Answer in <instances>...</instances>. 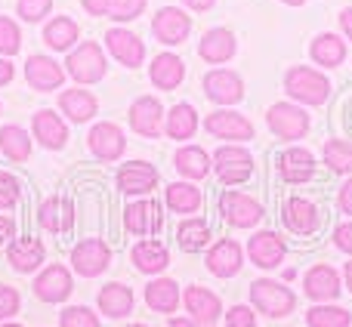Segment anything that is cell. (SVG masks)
I'll list each match as a JSON object with an SVG mask.
<instances>
[{
	"label": "cell",
	"instance_id": "1",
	"mask_svg": "<svg viewBox=\"0 0 352 327\" xmlns=\"http://www.w3.org/2000/svg\"><path fill=\"white\" fill-rule=\"evenodd\" d=\"M285 87H287V93H291L294 99L309 102V105H322L324 99H328V93H331L328 78L318 74V71H312V68H306V65L291 68L287 78H285Z\"/></svg>",
	"mask_w": 352,
	"mask_h": 327
},
{
	"label": "cell",
	"instance_id": "2",
	"mask_svg": "<svg viewBox=\"0 0 352 327\" xmlns=\"http://www.w3.org/2000/svg\"><path fill=\"white\" fill-rule=\"evenodd\" d=\"M250 300L260 312H266L269 318H281L294 309L297 297H294L287 287H281L278 281H254L250 284Z\"/></svg>",
	"mask_w": 352,
	"mask_h": 327
},
{
	"label": "cell",
	"instance_id": "3",
	"mask_svg": "<svg viewBox=\"0 0 352 327\" xmlns=\"http://www.w3.org/2000/svg\"><path fill=\"white\" fill-rule=\"evenodd\" d=\"M65 65H68V74H72L78 84H96V80H102V74H105V56L96 43L87 41L68 56Z\"/></svg>",
	"mask_w": 352,
	"mask_h": 327
},
{
	"label": "cell",
	"instance_id": "4",
	"mask_svg": "<svg viewBox=\"0 0 352 327\" xmlns=\"http://www.w3.org/2000/svg\"><path fill=\"white\" fill-rule=\"evenodd\" d=\"M213 167H217V176L226 182V185H235V182H244L250 176L254 158L238 146H223L217 155H213Z\"/></svg>",
	"mask_w": 352,
	"mask_h": 327
},
{
	"label": "cell",
	"instance_id": "5",
	"mask_svg": "<svg viewBox=\"0 0 352 327\" xmlns=\"http://www.w3.org/2000/svg\"><path fill=\"white\" fill-rule=\"evenodd\" d=\"M269 127H272L275 136H281V139H300V136L309 130V117H306V111L294 109V105L287 102H278L269 109L266 115Z\"/></svg>",
	"mask_w": 352,
	"mask_h": 327
},
{
	"label": "cell",
	"instance_id": "6",
	"mask_svg": "<svg viewBox=\"0 0 352 327\" xmlns=\"http://www.w3.org/2000/svg\"><path fill=\"white\" fill-rule=\"evenodd\" d=\"M152 31L161 43H170L173 47V43H182L188 37L192 19H188L182 10H176V6H164V10H158V16H155Z\"/></svg>",
	"mask_w": 352,
	"mask_h": 327
},
{
	"label": "cell",
	"instance_id": "7",
	"mask_svg": "<svg viewBox=\"0 0 352 327\" xmlns=\"http://www.w3.org/2000/svg\"><path fill=\"white\" fill-rule=\"evenodd\" d=\"M223 213L226 219H229L232 225H238V229H248V225H256L263 219V207L256 204L250 194H241V192H226L223 194Z\"/></svg>",
	"mask_w": 352,
	"mask_h": 327
},
{
	"label": "cell",
	"instance_id": "8",
	"mask_svg": "<svg viewBox=\"0 0 352 327\" xmlns=\"http://www.w3.org/2000/svg\"><path fill=\"white\" fill-rule=\"evenodd\" d=\"M161 115H164V109H161L158 99L142 96L130 109V127L146 139H155V136H161Z\"/></svg>",
	"mask_w": 352,
	"mask_h": 327
},
{
	"label": "cell",
	"instance_id": "9",
	"mask_svg": "<svg viewBox=\"0 0 352 327\" xmlns=\"http://www.w3.org/2000/svg\"><path fill=\"white\" fill-rule=\"evenodd\" d=\"M109 260H111L109 247H105L102 241H96V238H90V241L78 244V247L72 250V262H74V269H78L84 278H93V275L105 272Z\"/></svg>",
	"mask_w": 352,
	"mask_h": 327
},
{
	"label": "cell",
	"instance_id": "10",
	"mask_svg": "<svg viewBox=\"0 0 352 327\" xmlns=\"http://www.w3.org/2000/svg\"><path fill=\"white\" fill-rule=\"evenodd\" d=\"M207 133L219 136V139H254V127L248 117L235 115V111H213L207 115Z\"/></svg>",
	"mask_w": 352,
	"mask_h": 327
},
{
	"label": "cell",
	"instance_id": "11",
	"mask_svg": "<svg viewBox=\"0 0 352 327\" xmlns=\"http://www.w3.org/2000/svg\"><path fill=\"white\" fill-rule=\"evenodd\" d=\"M204 90H207V96H210L213 102H219V105H232V102H238V99L244 96L241 78H238L235 71H226V68L207 74V78H204Z\"/></svg>",
	"mask_w": 352,
	"mask_h": 327
},
{
	"label": "cell",
	"instance_id": "12",
	"mask_svg": "<svg viewBox=\"0 0 352 327\" xmlns=\"http://www.w3.org/2000/svg\"><path fill=\"white\" fill-rule=\"evenodd\" d=\"M25 78H28V84L34 87L37 93H47V90L62 87L65 71L59 68V62L47 59V56H31L28 65H25Z\"/></svg>",
	"mask_w": 352,
	"mask_h": 327
},
{
	"label": "cell",
	"instance_id": "13",
	"mask_svg": "<svg viewBox=\"0 0 352 327\" xmlns=\"http://www.w3.org/2000/svg\"><path fill=\"white\" fill-rule=\"evenodd\" d=\"M158 182V170L146 161H133V164H124L121 173H118V188L127 194H146L155 188Z\"/></svg>",
	"mask_w": 352,
	"mask_h": 327
},
{
	"label": "cell",
	"instance_id": "14",
	"mask_svg": "<svg viewBox=\"0 0 352 327\" xmlns=\"http://www.w3.org/2000/svg\"><path fill=\"white\" fill-rule=\"evenodd\" d=\"M105 41H109L111 56H115L121 65H127V68H136L142 62V56H146V47H142V41L133 34V31L111 28L109 34H105Z\"/></svg>",
	"mask_w": 352,
	"mask_h": 327
},
{
	"label": "cell",
	"instance_id": "15",
	"mask_svg": "<svg viewBox=\"0 0 352 327\" xmlns=\"http://www.w3.org/2000/svg\"><path fill=\"white\" fill-rule=\"evenodd\" d=\"M322 216H318V207L306 198H291L285 204V225L294 235H312L318 229Z\"/></svg>",
	"mask_w": 352,
	"mask_h": 327
},
{
	"label": "cell",
	"instance_id": "16",
	"mask_svg": "<svg viewBox=\"0 0 352 327\" xmlns=\"http://www.w3.org/2000/svg\"><path fill=\"white\" fill-rule=\"evenodd\" d=\"M127 229L133 235H158L161 225H164V216H161V207L155 201H140V204H130L127 213Z\"/></svg>",
	"mask_w": 352,
	"mask_h": 327
},
{
	"label": "cell",
	"instance_id": "17",
	"mask_svg": "<svg viewBox=\"0 0 352 327\" xmlns=\"http://www.w3.org/2000/svg\"><path fill=\"white\" fill-rule=\"evenodd\" d=\"M87 139H90V152L99 161H115L124 155V133L115 124H96Z\"/></svg>",
	"mask_w": 352,
	"mask_h": 327
},
{
	"label": "cell",
	"instance_id": "18",
	"mask_svg": "<svg viewBox=\"0 0 352 327\" xmlns=\"http://www.w3.org/2000/svg\"><path fill=\"white\" fill-rule=\"evenodd\" d=\"M248 253L260 269H275L285 260V241H281L275 232H260V235L250 238Z\"/></svg>",
	"mask_w": 352,
	"mask_h": 327
},
{
	"label": "cell",
	"instance_id": "19",
	"mask_svg": "<svg viewBox=\"0 0 352 327\" xmlns=\"http://www.w3.org/2000/svg\"><path fill=\"white\" fill-rule=\"evenodd\" d=\"M34 293L43 303H62V300L72 293V275L62 266H50L41 278L34 281Z\"/></svg>",
	"mask_w": 352,
	"mask_h": 327
},
{
	"label": "cell",
	"instance_id": "20",
	"mask_svg": "<svg viewBox=\"0 0 352 327\" xmlns=\"http://www.w3.org/2000/svg\"><path fill=\"white\" fill-rule=\"evenodd\" d=\"M186 309H188V315H192L195 322L217 324L223 306H219L217 293H210L207 287H188V291H186Z\"/></svg>",
	"mask_w": 352,
	"mask_h": 327
},
{
	"label": "cell",
	"instance_id": "21",
	"mask_svg": "<svg viewBox=\"0 0 352 327\" xmlns=\"http://www.w3.org/2000/svg\"><path fill=\"white\" fill-rule=\"evenodd\" d=\"M207 269H210L213 275H219V278H232V275L241 269V247H238L235 241H219L217 247L207 253Z\"/></svg>",
	"mask_w": 352,
	"mask_h": 327
},
{
	"label": "cell",
	"instance_id": "22",
	"mask_svg": "<svg viewBox=\"0 0 352 327\" xmlns=\"http://www.w3.org/2000/svg\"><path fill=\"white\" fill-rule=\"evenodd\" d=\"M340 293V275L331 266H312L306 272V297L312 300H334Z\"/></svg>",
	"mask_w": 352,
	"mask_h": 327
},
{
	"label": "cell",
	"instance_id": "23",
	"mask_svg": "<svg viewBox=\"0 0 352 327\" xmlns=\"http://www.w3.org/2000/svg\"><path fill=\"white\" fill-rule=\"evenodd\" d=\"M198 53H201V59H207V62H229L232 56H235V34L226 28L207 31Z\"/></svg>",
	"mask_w": 352,
	"mask_h": 327
},
{
	"label": "cell",
	"instance_id": "24",
	"mask_svg": "<svg viewBox=\"0 0 352 327\" xmlns=\"http://www.w3.org/2000/svg\"><path fill=\"white\" fill-rule=\"evenodd\" d=\"M182 78H186V65H182L179 56L161 53L152 62V84L161 87V90H176L182 84Z\"/></svg>",
	"mask_w": 352,
	"mask_h": 327
},
{
	"label": "cell",
	"instance_id": "25",
	"mask_svg": "<svg viewBox=\"0 0 352 327\" xmlns=\"http://www.w3.org/2000/svg\"><path fill=\"white\" fill-rule=\"evenodd\" d=\"M34 136L41 139L43 148H62L68 139V130H65V124L59 121V115L43 109L34 115Z\"/></svg>",
	"mask_w": 352,
	"mask_h": 327
},
{
	"label": "cell",
	"instance_id": "26",
	"mask_svg": "<svg viewBox=\"0 0 352 327\" xmlns=\"http://www.w3.org/2000/svg\"><path fill=\"white\" fill-rule=\"evenodd\" d=\"M281 176L287 182H309L316 176V158L306 148H287L281 155Z\"/></svg>",
	"mask_w": 352,
	"mask_h": 327
},
{
	"label": "cell",
	"instance_id": "27",
	"mask_svg": "<svg viewBox=\"0 0 352 327\" xmlns=\"http://www.w3.org/2000/svg\"><path fill=\"white\" fill-rule=\"evenodd\" d=\"M99 309H102L109 318L130 315V309H133V293H130V287H124V284H105L102 291H99Z\"/></svg>",
	"mask_w": 352,
	"mask_h": 327
},
{
	"label": "cell",
	"instance_id": "28",
	"mask_svg": "<svg viewBox=\"0 0 352 327\" xmlns=\"http://www.w3.org/2000/svg\"><path fill=\"white\" fill-rule=\"evenodd\" d=\"M133 262H136L140 272L155 275V272H161V269H167L170 253H167V247L164 244H158V241H142V244H136L133 247Z\"/></svg>",
	"mask_w": 352,
	"mask_h": 327
},
{
	"label": "cell",
	"instance_id": "29",
	"mask_svg": "<svg viewBox=\"0 0 352 327\" xmlns=\"http://www.w3.org/2000/svg\"><path fill=\"white\" fill-rule=\"evenodd\" d=\"M309 53H312V59H316L318 65L337 68L343 59H346V43H343L337 34H318L316 41H312Z\"/></svg>",
	"mask_w": 352,
	"mask_h": 327
},
{
	"label": "cell",
	"instance_id": "30",
	"mask_svg": "<svg viewBox=\"0 0 352 327\" xmlns=\"http://www.w3.org/2000/svg\"><path fill=\"white\" fill-rule=\"evenodd\" d=\"M59 105H62V111L78 124L90 121V117L96 115V99H93L87 90H65L59 96Z\"/></svg>",
	"mask_w": 352,
	"mask_h": 327
},
{
	"label": "cell",
	"instance_id": "31",
	"mask_svg": "<svg viewBox=\"0 0 352 327\" xmlns=\"http://www.w3.org/2000/svg\"><path fill=\"white\" fill-rule=\"evenodd\" d=\"M146 303L155 312H173L179 306V287L170 278H158L146 287Z\"/></svg>",
	"mask_w": 352,
	"mask_h": 327
},
{
	"label": "cell",
	"instance_id": "32",
	"mask_svg": "<svg viewBox=\"0 0 352 327\" xmlns=\"http://www.w3.org/2000/svg\"><path fill=\"white\" fill-rule=\"evenodd\" d=\"M10 262L19 272H31L43 262V244L34 238H22V241L10 244Z\"/></svg>",
	"mask_w": 352,
	"mask_h": 327
},
{
	"label": "cell",
	"instance_id": "33",
	"mask_svg": "<svg viewBox=\"0 0 352 327\" xmlns=\"http://www.w3.org/2000/svg\"><path fill=\"white\" fill-rule=\"evenodd\" d=\"M176 170H179L182 176H188V179H201V176H207V170H210V158H207L204 148H198V146L179 148V152H176Z\"/></svg>",
	"mask_w": 352,
	"mask_h": 327
},
{
	"label": "cell",
	"instance_id": "34",
	"mask_svg": "<svg viewBox=\"0 0 352 327\" xmlns=\"http://www.w3.org/2000/svg\"><path fill=\"white\" fill-rule=\"evenodd\" d=\"M41 225L47 232H65L68 225H72V204L68 201H47V204L41 207Z\"/></svg>",
	"mask_w": 352,
	"mask_h": 327
},
{
	"label": "cell",
	"instance_id": "35",
	"mask_svg": "<svg viewBox=\"0 0 352 327\" xmlns=\"http://www.w3.org/2000/svg\"><path fill=\"white\" fill-rule=\"evenodd\" d=\"M43 41H47L53 49H68L74 41H78V25L65 16L53 19V22L43 28Z\"/></svg>",
	"mask_w": 352,
	"mask_h": 327
},
{
	"label": "cell",
	"instance_id": "36",
	"mask_svg": "<svg viewBox=\"0 0 352 327\" xmlns=\"http://www.w3.org/2000/svg\"><path fill=\"white\" fill-rule=\"evenodd\" d=\"M167 204L176 213H195L201 207V192L188 182H173V185H167Z\"/></svg>",
	"mask_w": 352,
	"mask_h": 327
},
{
	"label": "cell",
	"instance_id": "37",
	"mask_svg": "<svg viewBox=\"0 0 352 327\" xmlns=\"http://www.w3.org/2000/svg\"><path fill=\"white\" fill-rule=\"evenodd\" d=\"M198 127V115H195L192 105H176L167 117V136L170 139H188Z\"/></svg>",
	"mask_w": 352,
	"mask_h": 327
},
{
	"label": "cell",
	"instance_id": "38",
	"mask_svg": "<svg viewBox=\"0 0 352 327\" xmlns=\"http://www.w3.org/2000/svg\"><path fill=\"white\" fill-rule=\"evenodd\" d=\"M0 146L10 161H25L31 155V139L22 127H3L0 130Z\"/></svg>",
	"mask_w": 352,
	"mask_h": 327
},
{
	"label": "cell",
	"instance_id": "39",
	"mask_svg": "<svg viewBox=\"0 0 352 327\" xmlns=\"http://www.w3.org/2000/svg\"><path fill=\"white\" fill-rule=\"evenodd\" d=\"M176 238H179V247L182 250L195 253V250H201L207 244V238H210V229H207L204 219H186V223L179 225V232H176Z\"/></svg>",
	"mask_w": 352,
	"mask_h": 327
},
{
	"label": "cell",
	"instance_id": "40",
	"mask_svg": "<svg viewBox=\"0 0 352 327\" xmlns=\"http://www.w3.org/2000/svg\"><path fill=\"white\" fill-rule=\"evenodd\" d=\"M306 324L309 327H349L352 315L346 309H340V306H316L306 315Z\"/></svg>",
	"mask_w": 352,
	"mask_h": 327
},
{
	"label": "cell",
	"instance_id": "41",
	"mask_svg": "<svg viewBox=\"0 0 352 327\" xmlns=\"http://www.w3.org/2000/svg\"><path fill=\"white\" fill-rule=\"evenodd\" d=\"M324 164L337 173H352V142L334 139L324 146Z\"/></svg>",
	"mask_w": 352,
	"mask_h": 327
},
{
	"label": "cell",
	"instance_id": "42",
	"mask_svg": "<svg viewBox=\"0 0 352 327\" xmlns=\"http://www.w3.org/2000/svg\"><path fill=\"white\" fill-rule=\"evenodd\" d=\"M19 47H22V37H19L16 22H10V19L0 16V53L12 56V53H19Z\"/></svg>",
	"mask_w": 352,
	"mask_h": 327
},
{
	"label": "cell",
	"instance_id": "43",
	"mask_svg": "<svg viewBox=\"0 0 352 327\" xmlns=\"http://www.w3.org/2000/svg\"><path fill=\"white\" fill-rule=\"evenodd\" d=\"M62 327H99V318L87 306H72L62 312Z\"/></svg>",
	"mask_w": 352,
	"mask_h": 327
},
{
	"label": "cell",
	"instance_id": "44",
	"mask_svg": "<svg viewBox=\"0 0 352 327\" xmlns=\"http://www.w3.org/2000/svg\"><path fill=\"white\" fill-rule=\"evenodd\" d=\"M50 6H53V0H19V16L25 22H41L50 12Z\"/></svg>",
	"mask_w": 352,
	"mask_h": 327
},
{
	"label": "cell",
	"instance_id": "45",
	"mask_svg": "<svg viewBox=\"0 0 352 327\" xmlns=\"http://www.w3.org/2000/svg\"><path fill=\"white\" fill-rule=\"evenodd\" d=\"M142 6H146V0H118L109 16L118 19V22H130V19H136L142 12Z\"/></svg>",
	"mask_w": 352,
	"mask_h": 327
},
{
	"label": "cell",
	"instance_id": "46",
	"mask_svg": "<svg viewBox=\"0 0 352 327\" xmlns=\"http://www.w3.org/2000/svg\"><path fill=\"white\" fill-rule=\"evenodd\" d=\"M226 324L229 327H254L256 318H254V312H250L248 306H232V309L226 312Z\"/></svg>",
	"mask_w": 352,
	"mask_h": 327
},
{
	"label": "cell",
	"instance_id": "47",
	"mask_svg": "<svg viewBox=\"0 0 352 327\" xmlns=\"http://www.w3.org/2000/svg\"><path fill=\"white\" fill-rule=\"evenodd\" d=\"M16 201H19L16 179H10V176H0V210H10Z\"/></svg>",
	"mask_w": 352,
	"mask_h": 327
},
{
	"label": "cell",
	"instance_id": "48",
	"mask_svg": "<svg viewBox=\"0 0 352 327\" xmlns=\"http://www.w3.org/2000/svg\"><path fill=\"white\" fill-rule=\"evenodd\" d=\"M16 309H19V293L12 287H0V318L16 315Z\"/></svg>",
	"mask_w": 352,
	"mask_h": 327
},
{
	"label": "cell",
	"instance_id": "49",
	"mask_svg": "<svg viewBox=\"0 0 352 327\" xmlns=\"http://www.w3.org/2000/svg\"><path fill=\"white\" fill-rule=\"evenodd\" d=\"M80 3H84V10L90 12V16H109L118 0H80Z\"/></svg>",
	"mask_w": 352,
	"mask_h": 327
},
{
	"label": "cell",
	"instance_id": "50",
	"mask_svg": "<svg viewBox=\"0 0 352 327\" xmlns=\"http://www.w3.org/2000/svg\"><path fill=\"white\" fill-rule=\"evenodd\" d=\"M334 241H337V247H340V250H346V253H352V223H343L340 229H337Z\"/></svg>",
	"mask_w": 352,
	"mask_h": 327
},
{
	"label": "cell",
	"instance_id": "51",
	"mask_svg": "<svg viewBox=\"0 0 352 327\" xmlns=\"http://www.w3.org/2000/svg\"><path fill=\"white\" fill-rule=\"evenodd\" d=\"M337 204H340L343 213H349V216H352V179L340 188V198H337Z\"/></svg>",
	"mask_w": 352,
	"mask_h": 327
},
{
	"label": "cell",
	"instance_id": "52",
	"mask_svg": "<svg viewBox=\"0 0 352 327\" xmlns=\"http://www.w3.org/2000/svg\"><path fill=\"white\" fill-rule=\"evenodd\" d=\"M10 80H12V65L6 59H0V87L10 84Z\"/></svg>",
	"mask_w": 352,
	"mask_h": 327
},
{
	"label": "cell",
	"instance_id": "53",
	"mask_svg": "<svg viewBox=\"0 0 352 327\" xmlns=\"http://www.w3.org/2000/svg\"><path fill=\"white\" fill-rule=\"evenodd\" d=\"M340 25H343V31H346V37L352 41V6H349V10H343V12H340Z\"/></svg>",
	"mask_w": 352,
	"mask_h": 327
},
{
	"label": "cell",
	"instance_id": "54",
	"mask_svg": "<svg viewBox=\"0 0 352 327\" xmlns=\"http://www.w3.org/2000/svg\"><path fill=\"white\" fill-rule=\"evenodd\" d=\"M170 327H213V324H201V322H195V318H173Z\"/></svg>",
	"mask_w": 352,
	"mask_h": 327
},
{
	"label": "cell",
	"instance_id": "55",
	"mask_svg": "<svg viewBox=\"0 0 352 327\" xmlns=\"http://www.w3.org/2000/svg\"><path fill=\"white\" fill-rule=\"evenodd\" d=\"M6 238H12V223L6 216H0V244H3Z\"/></svg>",
	"mask_w": 352,
	"mask_h": 327
},
{
	"label": "cell",
	"instance_id": "56",
	"mask_svg": "<svg viewBox=\"0 0 352 327\" xmlns=\"http://www.w3.org/2000/svg\"><path fill=\"white\" fill-rule=\"evenodd\" d=\"M186 6H192V10H198V12H204V10H210L213 6V0H182Z\"/></svg>",
	"mask_w": 352,
	"mask_h": 327
},
{
	"label": "cell",
	"instance_id": "57",
	"mask_svg": "<svg viewBox=\"0 0 352 327\" xmlns=\"http://www.w3.org/2000/svg\"><path fill=\"white\" fill-rule=\"evenodd\" d=\"M346 287L352 291V262H346Z\"/></svg>",
	"mask_w": 352,
	"mask_h": 327
},
{
	"label": "cell",
	"instance_id": "58",
	"mask_svg": "<svg viewBox=\"0 0 352 327\" xmlns=\"http://www.w3.org/2000/svg\"><path fill=\"white\" fill-rule=\"evenodd\" d=\"M285 3H291V6H303L306 0H285Z\"/></svg>",
	"mask_w": 352,
	"mask_h": 327
},
{
	"label": "cell",
	"instance_id": "59",
	"mask_svg": "<svg viewBox=\"0 0 352 327\" xmlns=\"http://www.w3.org/2000/svg\"><path fill=\"white\" fill-rule=\"evenodd\" d=\"M0 327H19V324H0Z\"/></svg>",
	"mask_w": 352,
	"mask_h": 327
},
{
	"label": "cell",
	"instance_id": "60",
	"mask_svg": "<svg viewBox=\"0 0 352 327\" xmlns=\"http://www.w3.org/2000/svg\"><path fill=\"white\" fill-rule=\"evenodd\" d=\"M127 327H146V324H127Z\"/></svg>",
	"mask_w": 352,
	"mask_h": 327
}]
</instances>
